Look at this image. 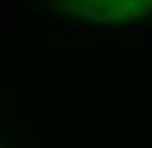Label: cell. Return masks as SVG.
Segmentation results:
<instances>
[{"mask_svg":"<svg viewBox=\"0 0 152 148\" xmlns=\"http://www.w3.org/2000/svg\"><path fill=\"white\" fill-rule=\"evenodd\" d=\"M126 16H134V12H117L115 14V20H124Z\"/></svg>","mask_w":152,"mask_h":148,"instance_id":"6da1fadb","label":"cell"},{"mask_svg":"<svg viewBox=\"0 0 152 148\" xmlns=\"http://www.w3.org/2000/svg\"><path fill=\"white\" fill-rule=\"evenodd\" d=\"M97 2H99V4H103L105 8H111V10L115 8V2H113V0H97Z\"/></svg>","mask_w":152,"mask_h":148,"instance_id":"7a4b0ae2","label":"cell"}]
</instances>
